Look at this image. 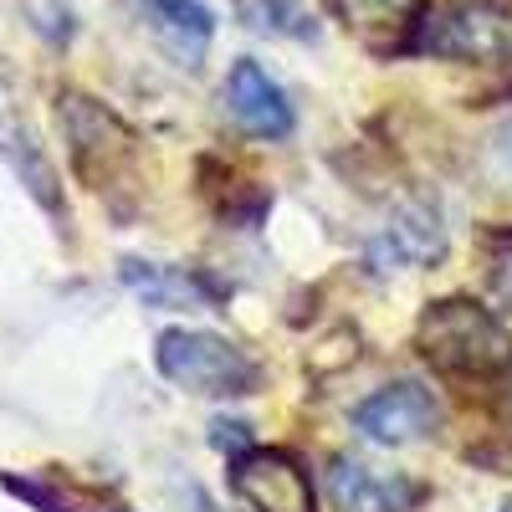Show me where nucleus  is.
<instances>
[{"instance_id": "1", "label": "nucleus", "mask_w": 512, "mask_h": 512, "mask_svg": "<svg viewBox=\"0 0 512 512\" xmlns=\"http://www.w3.org/2000/svg\"><path fill=\"white\" fill-rule=\"evenodd\" d=\"M415 349L441 374L487 379L512 364V333L477 297H436L415 323Z\"/></svg>"}, {"instance_id": "2", "label": "nucleus", "mask_w": 512, "mask_h": 512, "mask_svg": "<svg viewBox=\"0 0 512 512\" xmlns=\"http://www.w3.org/2000/svg\"><path fill=\"white\" fill-rule=\"evenodd\" d=\"M154 364L185 395L241 400V395L256 390V364L231 344V338L210 333V328H169V333H159Z\"/></svg>"}, {"instance_id": "3", "label": "nucleus", "mask_w": 512, "mask_h": 512, "mask_svg": "<svg viewBox=\"0 0 512 512\" xmlns=\"http://www.w3.org/2000/svg\"><path fill=\"white\" fill-rule=\"evenodd\" d=\"M0 159L11 164V175L31 190L36 205H47L52 216H62V185H57V169L47 159L36 139V123L26 113V93H21V77L16 67L0 57Z\"/></svg>"}, {"instance_id": "4", "label": "nucleus", "mask_w": 512, "mask_h": 512, "mask_svg": "<svg viewBox=\"0 0 512 512\" xmlns=\"http://www.w3.org/2000/svg\"><path fill=\"white\" fill-rule=\"evenodd\" d=\"M420 52L446 62H497L502 52H512V16L492 0H451L425 21Z\"/></svg>"}, {"instance_id": "5", "label": "nucleus", "mask_w": 512, "mask_h": 512, "mask_svg": "<svg viewBox=\"0 0 512 512\" xmlns=\"http://www.w3.org/2000/svg\"><path fill=\"white\" fill-rule=\"evenodd\" d=\"M354 431L374 446H415L441 431V400L415 379H395L354 410Z\"/></svg>"}, {"instance_id": "6", "label": "nucleus", "mask_w": 512, "mask_h": 512, "mask_svg": "<svg viewBox=\"0 0 512 512\" xmlns=\"http://www.w3.org/2000/svg\"><path fill=\"white\" fill-rule=\"evenodd\" d=\"M231 487L251 512H318L303 461L277 446H251L231 461Z\"/></svg>"}, {"instance_id": "7", "label": "nucleus", "mask_w": 512, "mask_h": 512, "mask_svg": "<svg viewBox=\"0 0 512 512\" xmlns=\"http://www.w3.org/2000/svg\"><path fill=\"white\" fill-rule=\"evenodd\" d=\"M226 113L241 134L251 139H287L297 128V113H292V98L282 93V82L256 62V57H236L231 72H226Z\"/></svg>"}, {"instance_id": "8", "label": "nucleus", "mask_w": 512, "mask_h": 512, "mask_svg": "<svg viewBox=\"0 0 512 512\" xmlns=\"http://www.w3.org/2000/svg\"><path fill=\"white\" fill-rule=\"evenodd\" d=\"M446 256V226L431 200H410L384 216V226L369 236V267L379 272H410L431 267Z\"/></svg>"}, {"instance_id": "9", "label": "nucleus", "mask_w": 512, "mask_h": 512, "mask_svg": "<svg viewBox=\"0 0 512 512\" xmlns=\"http://www.w3.org/2000/svg\"><path fill=\"white\" fill-rule=\"evenodd\" d=\"M333 6L374 57L420 52L425 21H431V6H425V0H333Z\"/></svg>"}, {"instance_id": "10", "label": "nucleus", "mask_w": 512, "mask_h": 512, "mask_svg": "<svg viewBox=\"0 0 512 512\" xmlns=\"http://www.w3.org/2000/svg\"><path fill=\"white\" fill-rule=\"evenodd\" d=\"M328 497L338 512H415V482L395 472H374L359 456H333L328 461Z\"/></svg>"}, {"instance_id": "11", "label": "nucleus", "mask_w": 512, "mask_h": 512, "mask_svg": "<svg viewBox=\"0 0 512 512\" xmlns=\"http://www.w3.org/2000/svg\"><path fill=\"white\" fill-rule=\"evenodd\" d=\"M139 6L159 47L185 72H195L210 52V41H216V11L205 0H139Z\"/></svg>"}, {"instance_id": "12", "label": "nucleus", "mask_w": 512, "mask_h": 512, "mask_svg": "<svg viewBox=\"0 0 512 512\" xmlns=\"http://www.w3.org/2000/svg\"><path fill=\"white\" fill-rule=\"evenodd\" d=\"M118 282L139 297V303L149 308H205L210 297H216V287H210L205 277H195L190 267H164V262H144V256H128V262H118Z\"/></svg>"}, {"instance_id": "13", "label": "nucleus", "mask_w": 512, "mask_h": 512, "mask_svg": "<svg viewBox=\"0 0 512 512\" xmlns=\"http://www.w3.org/2000/svg\"><path fill=\"white\" fill-rule=\"evenodd\" d=\"M241 16L256 31H272V36H313V16L297 6V0H241Z\"/></svg>"}, {"instance_id": "14", "label": "nucleus", "mask_w": 512, "mask_h": 512, "mask_svg": "<svg viewBox=\"0 0 512 512\" xmlns=\"http://www.w3.org/2000/svg\"><path fill=\"white\" fill-rule=\"evenodd\" d=\"M497 169H502V175H512V118L502 123V134H497Z\"/></svg>"}, {"instance_id": "15", "label": "nucleus", "mask_w": 512, "mask_h": 512, "mask_svg": "<svg viewBox=\"0 0 512 512\" xmlns=\"http://www.w3.org/2000/svg\"><path fill=\"white\" fill-rule=\"evenodd\" d=\"M497 512H512V502H507V507H497Z\"/></svg>"}]
</instances>
